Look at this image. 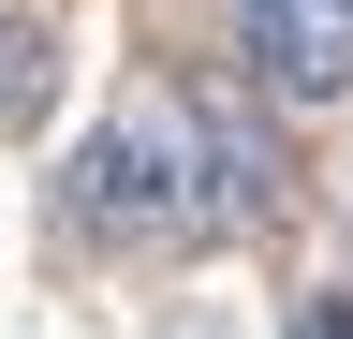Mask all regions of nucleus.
Listing matches in <instances>:
<instances>
[{
  "label": "nucleus",
  "instance_id": "nucleus-1",
  "mask_svg": "<svg viewBox=\"0 0 353 339\" xmlns=\"http://www.w3.org/2000/svg\"><path fill=\"white\" fill-rule=\"evenodd\" d=\"M74 206H88V236H132V251L206 236V162H192V118H176V104H118L103 133H88V162H74Z\"/></svg>",
  "mask_w": 353,
  "mask_h": 339
},
{
  "label": "nucleus",
  "instance_id": "nucleus-2",
  "mask_svg": "<svg viewBox=\"0 0 353 339\" xmlns=\"http://www.w3.org/2000/svg\"><path fill=\"white\" fill-rule=\"evenodd\" d=\"M236 45L280 104H324L353 89V0H236Z\"/></svg>",
  "mask_w": 353,
  "mask_h": 339
},
{
  "label": "nucleus",
  "instance_id": "nucleus-3",
  "mask_svg": "<svg viewBox=\"0 0 353 339\" xmlns=\"http://www.w3.org/2000/svg\"><path fill=\"white\" fill-rule=\"evenodd\" d=\"M192 162H206V222H265V206H280V148H265L236 104H192Z\"/></svg>",
  "mask_w": 353,
  "mask_h": 339
},
{
  "label": "nucleus",
  "instance_id": "nucleus-4",
  "mask_svg": "<svg viewBox=\"0 0 353 339\" xmlns=\"http://www.w3.org/2000/svg\"><path fill=\"white\" fill-rule=\"evenodd\" d=\"M44 104H59V59H44V30H30V15H0V133H30Z\"/></svg>",
  "mask_w": 353,
  "mask_h": 339
},
{
  "label": "nucleus",
  "instance_id": "nucleus-5",
  "mask_svg": "<svg viewBox=\"0 0 353 339\" xmlns=\"http://www.w3.org/2000/svg\"><path fill=\"white\" fill-rule=\"evenodd\" d=\"M294 339H353V295H324V310H309V325H294Z\"/></svg>",
  "mask_w": 353,
  "mask_h": 339
}]
</instances>
